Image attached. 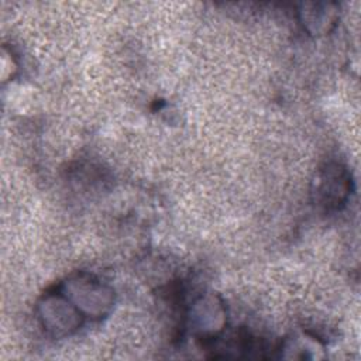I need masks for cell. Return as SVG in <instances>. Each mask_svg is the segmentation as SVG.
I'll list each match as a JSON object with an SVG mask.
<instances>
[{
	"label": "cell",
	"instance_id": "5",
	"mask_svg": "<svg viewBox=\"0 0 361 361\" xmlns=\"http://www.w3.org/2000/svg\"><path fill=\"white\" fill-rule=\"evenodd\" d=\"M299 21L310 35H326L337 24L338 10L334 3H302L298 11Z\"/></svg>",
	"mask_w": 361,
	"mask_h": 361
},
{
	"label": "cell",
	"instance_id": "4",
	"mask_svg": "<svg viewBox=\"0 0 361 361\" xmlns=\"http://www.w3.org/2000/svg\"><path fill=\"white\" fill-rule=\"evenodd\" d=\"M188 326L193 336L212 343L217 340L227 324V310L216 293H204L193 300L186 313Z\"/></svg>",
	"mask_w": 361,
	"mask_h": 361
},
{
	"label": "cell",
	"instance_id": "6",
	"mask_svg": "<svg viewBox=\"0 0 361 361\" xmlns=\"http://www.w3.org/2000/svg\"><path fill=\"white\" fill-rule=\"evenodd\" d=\"M279 351L283 358H319L322 355L317 353L323 351V345L312 336L299 334L282 341Z\"/></svg>",
	"mask_w": 361,
	"mask_h": 361
},
{
	"label": "cell",
	"instance_id": "1",
	"mask_svg": "<svg viewBox=\"0 0 361 361\" xmlns=\"http://www.w3.org/2000/svg\"><path fill=\"white\" fill-rule=\"evenodd\" d=\"M83 314L93 320L106 317L116 302L110 285L87 272H78L65 279L58 288Z\"/></svg>",
	"mask_w": 361,
	"mask_h": 361
},
{
	"label": "cell",
	"instance_id": "3",
	"mask_svg": "<svg viewBox=\"0 0 361 361\" xmlns=\"http://www.w3.org/2000/svg\"><path fill=\"white\" fill-rule=\"evenodd\" d=\"M37 316L45 333L54 338L72 336L79 330L85 319L59 289L42 295L37 303Z\"/></svg>",
	"mask_w": 361,
	"mask_h": 361
},
{
	"label": "cell",
	"instance_id": "2",
	"mask_svg": "<svg viewBox=\"0 0 361 361\" xmlns=\"http://www.w3.org/2000/svg\"><path fill=\"white\" fill-rule=\"evenodd\" d=\"M353 192L351 172L345 165L337 161L323 164L310 183V199L314 206L336 212L345 206Z\"/></svg>",
	"mask_w": 361,
	"mask_h": 361
}]
</instances>
